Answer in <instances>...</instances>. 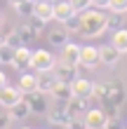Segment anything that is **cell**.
<instances>
[{
	"label": "cell",
	"mask_w": 127,
	"mask_h": 129,
	"mask_svg": "<svg viewBox=\"0 0 127 129\" xmlns=\"http://www.w3.org/2000/svg\"><path fill=\"white\" fill-rule=\"evenodd\" d=\"M104 17L101 10L96 7H87V10L80 12V26H78V33L85 35V38H99L106 28H104Z\"/></svg>",
	"instance_id": "1"
},
{
	"label": "cell",
	"mask_w": 127,
	"mask_h": 129,
	"mask_svg": "<svg viewBox=\"0 0 127 129\" xmlns=\"http://www.w3.org/2000/svg\"><path fill=\"white\" fill-rule=\"evenodd\" d=\"M108 82V99L104 103V108H120L127 99V87L122 80H106Z\"/></svg>",
	"instance_id": "2"
},
{
	"label": "cell",
	"mask_w": 127,
	"mask_h": 129,
	"mask_svg": "<svg viewBox=\"0 0 127 129\" xmlns=\"http://www.w3.org/2000/svg\"><path fill=\"white\" fill-rule=\"evenodd\" d=\"M54 63L57 56L47 49H35L31 52V59H28V68H33V71H49V68H54Z\"/></svg>",
	"instance_id": "3"
},
{
	"label": "cell",
	"mask_w": 127,
	"mask_h": 129,
	"mask_svg": "<svg viewBox=\"0 0 127 129\" xmlns=\"http://www.w3.org/2000/svg\"><path fill=\"white\" fill-rule=\"evenodd\" d=\"M26 101V106H28V110L33 113V115H42L45 110H47V103H45V94L42 92H28V94H24L21 96Z\"/></svg>",
	"instance_id": "4"
},
{
	"label": "cell",
	"mask_w": 127,
	"mask_h": 129,
	"mask_svg": "<svg viewBox=\"0 0 127 129\" xmlns=\"http://www.w3.org/2000/svg\"><path fill=\"white\" fill-rule=\"evenodd\" d=\"M64 108H66V113H68V117H83L85 110L89 108V99L71 96L68 101H64Z\"/></svg>",
	"instance_id": "5"
},
{
	"label": "cell",
	"mask_w": 127,
	"mask_h": 129,
	"mask_svg": "<svg viewBox=\"0 0 127 129\" xmlns=\"http://www.w3.org/2000/svg\"><path fill=\"white\" fill-rule=\"evenodd\" d=\"M104 120H106V110H104V108H87L85 115H83L85 129H101Z\"/></svg>",
	"instance_id": "6"
},
{
	"label": "cell",
	"mask_w": 127,
	"mask_h": 129,
	"mask_svg": "<svg viewBox=\"0 0 127 129\" xmlns=\"http://www.w3.org/2000/svg\"><path fill=\"white\" fill-rule=\"evenodd\" d=\"M45 115H47V120H49L52 124H57V127H66V124L71 122V117H68V113H66V108H64L61 101H59V106H54V108H49V106H47Z\"/></svg>",
	"instance_id": "7"
},
{
	"label": "cell",
	"mask_w": 127,
	"mask_h": 129,
	"mask_svg": "<svg viewBox=\"0 0 127 129\" xmlns=\"http://www.w3.org/2000/svg\"><path fill=\"white\" fill-rule=\"evenodd\" d=\"M78 66H85V68H96L99 66V47H92V45H85L80 47V63Z\"/></svg>",
	"instance_id": "8"
},
{
	"label": "cell",
	"mask_w": 127,
	"mask_h": 129,
	"mask_svg": "<svg viewBox=\"0 0 127 129\" xmlns=\"http://www.w3.org/2000/svg\"><path fill=\"white\" fill-rule=\"evenodd\" d=\"M21 89L19 87H14V85H3L0 87V106L3 108H10L12 103H17V101H21Z\"/></svg>",
	"instance_id": "9"
},
{
	"label": "cell",
	"mask_w": 127,
	"mask_h": 129,
	"mask_svg": "<svg viewBox=\"0 0 127 129\" xmlns=\"http://www.w3.org/2000/svg\"><path fill=\"white\" fill-rule=\"evenodd\" d=\"M59 61L68 63V66H78L80 63V45L75 42H64L61 45V59Z\"/></svg>",
	"instance_id": "10"
},
{
	"label": "cell",
	"mask_w": 127,
	"mask_h": 129,
	"mask_svg": "<svg viewBox=\"0 0 127 129\" xmlns=\"http://www.w3.org/2000/svg\"><path fill=\"white\" fill-rule=\"evenodd\" d=\"M78 66H68V63H64V61H59L57 59V63H54V78L57 80H64V82H73L78 78V71H75Z\"/></svg>",
	"instance_id": "11"
},
{
	"label": "cell",
	"mask_w": 127,
	"mask_h": 129,
	"mask_svg": "<svg viewBox=\"0 0 127 129\" xmlns=\"http://www.w3.org/2000/svg\"><path fill=\"white\" fill-rule=\"evenodd\" d=\"M47 94H52L57 99V101H68V99L73 96V92H71V82H64V80H54V85L49 87V92Z\"/></svg>",
	"instance_id": "12"
},
{
	"label": "cell",
	"mask_w": 127,
	"mask_h": 129,
	"mask_svg": "<svg viewBox=\"0 0 127 129\" xmlns=\"http://www.w3.org/2000/svg\"><path fill=\"white\" fill-rule=\"evenodd\" d=\"M71 92H73V96L92 99V80H87V78H75V80L71 82Z\"/></svg>",
	"instance_id": "13"
},
{
	"label": "cell",
	"mask_w": 127,
	"mask_h": 129,
	"mask_svg": "<svg viewBox=\"0 0 127 129\" xmlns=\"http://www.w3.org/2000/svg\"><path fill=\"white\" fill-rule=\"evenodd\" d=\"M28 59H31V49H28V45H21V47L14 49V56H12V68H17V71H24L28 68Z\"/></svg>",
	"instance_id": "14"
},
{
	"label": "cell",
	"mask_w": 127,
	"mask_h": 129,
	"mask_svg": "<svg viewBox=\"0 0 127 129\" xmlns=\"http://www.w3.org/2000/svg\"><path fill=\"white\" fill-rule=\"evenodd\" d=\"M120 52H118L113 45H104V47H99V61L106 63V66H115L118 61H120Z\"/></svg>",
	"instance_id": "15"
},
{
	"label": "cell",
	"mask_w": 127,
	"mask_h": 129,
	"mask_svg": "<svg viewBox=\"0 0 127 129\" xmlns=\"http://www.w3.org/2000/svg\"><path fill=\"white\" fill-rule=\"evenodd\" d=\"M33 14L38 19H42L45 24H49L54 19V14H52V0H38V3H33Z\"/></svg>",
	"instance_id": "16"
},
{
	"label": "cell",
	"mask_w": 127,
	"mask_h": 129,
	"mask_svg": "<svg viewBox=\"0 0 127 129\" xmlns=\"http://www.w3.org/2000/svg\"><path fill=\"white\" fill-rule=\"evenodd\" d=\"M7 115H10V120H17V122H24V120L31 115V110H28V106H26V101L21 99V101H17V103H12L10 108H7Z\"/></svg>",
	"instance_id": "17"
},
{
	"label": "cell",
	"mask_w": 127,
	"mask_h": 129,
	"mask_svg": "<svg viewBox=\"0 0 127 129\" xmlns=\"http://www.w3.org/2000/svg\"><path fill=\"white\" fill-rule=\"evenodd\" d=\"M73 12H75V10H73V5L68 3V0H59V3L52 5V14H54V19L59 21V24H61V21H66Z\"/></svg>",
	"instance_id": "18"
},
{
	"label": "cell",
	"mask_w": 127,
	"mask_h": 129,
	"mask_svg": "<svg viewBox=\"0 0 127 129\" xmlns=\"http://www.w3.org/2000/svg\"><path fill=\"white\" fill-rule=\"evenodd\" d=\"M35 78H38V92H42V94H47L49 87L54 85V80H57L52 68H49V71H38V73H35Z\"/></svg>",
	"instance_id": "19"
},
{
	"label": "cell",
	"mask_w": 127,
	"mask_h": 129,
	"mask_svg": "<svg viewBox=\"0 0 127 129\" xmlns=\"http://www.w3.org/2000/svg\"><path fill=\"white\" fill-rule=\"evenodd\" d=\"M104 28L106 31H118V28H125V14H120V12H111V14H106L104 17Z\"/></svg>",
	"instance_id": "20"
},
{
	"label": "cell",
	"mask_w": 127,
	"mask_h": 129,
	"mask_svg": "<svg viewBox=\"0 0 127 129\" xmlns=\"http://www.w3.org/2000/svg\"><path fill=\"white\" fill-rule=\"evenodd\" d=\"M111 45H113L120 54H127V28H118V31H113Z\"/></svg>",
	"instance_id": "21"
},
{
	"label": "cell",
	"mask_w": 127,
	"mask_h": 129,
	"mask_svg": "<svg viewBox=\"0 0 127 129\" xmlns=\"http://www.w3.org/2000/svg\"><path fill=\"white\" fill-rule=\"evenodd\" d=\"M19 89H21V94H28V92H35L38 89V78L35 75H28V73H24L19 78V85H17Z\"/></svg>",
	"instance_id": "22"
},
{
	"label": "cell",
	"mask_w": 127,
	"mask_h": 129,
	"mask_svg": "<svg viewBox=\"0 0 127 129\" xmlns=\"http://www.w3.org/2000/svg\"><path fill=\"white\" fill-rule=\"evenodd\" d=\"M47 40H49L52 47H61L64 42H68V31H66L64 26H61V28H54V31H49Z\"/></svg>",
	"instance_id": "23"
},
{
	"label": "cell",
	"mask_w": 127,
	"mask_h": 129,
	"mask_svg": "<svg viewBox=\"0 0 127 129\" xmlns=\"http://www.w3.org/2000/svg\"><path fill=\"white\" fill-rule=\"evenodd\" d=\"M14 28H17V33H19V38H21V42H24V45H31L33 40H38V35L33 33V28L28 26L26 21H24V24H19V26H14Z\"/></svg>",
	"instance_id": "24"
},
{
	"label": "cell",
	"mask_w": 127,
	"mask_h": 129,
	"mask_svg": "<svg viewBox=\"0 0 127 129\" xmlns=\"http://www.w3.org/2000/svg\"><path fill=\"white\" fill-rule=\"evenodd\" d=\"M92 96L99 99L101 103H106V99H108V82L106 80L104 82H92Z\"/></svg>",
	"instance_id": "25"
},
{
	"label": "cell",
	"mask_w": 127,
	"mask_h": 129,
	"mask_svg": "<svg viewBox=\"0 0 127 129\" xmlns=\"http://www.w3.org/2000/svg\"><path fill=\"white\" fill-rule=\"evenodd\" d=\"M61 26H64L68 33H78V26H80V12H73L66 21H61Z\"/></svg>",
	"instance_id": "26"
},
{
	"label": "cell",
	"mask_w": 127,
	"mask_h": 129,
	"mask_svg": "<svg viewBox=\"0 0 127 129\" xmlns=\"http://www.w3.org/2000/svg\"><path fill=\"white\" fill-rule=\"evenodd\" d=\"M101 129H122L120 113H111V115H106V120H104V127H101Z\"/></svg>",
	"instance_id": "27"
},
{
	"label": "cell",
	"mask_w": 127,
	"mask_h": 129,
	"mask_svg": "<svg viewBox=\"0 0 127 129\" xmlns=\"http://www.w3.org/2000/svg\"><path fill=\"white\" fill-rule=\"evenodd\" d=\"M5 45L7 47H12V49H17V47H21V38H19V33H17V28H12L10 33H5Z\"/></svg>",
	"instance_id": "28"
},
{
	"label": "cell",
	"mask_w": 127,
	"mask_h": 129,
	"mask_svg": "<svg viewBox=\"0 0 127 129\" xmlns=\"http://www.w3.org/2000/svg\"><path fill=\"white\" fill-rule=\"evenodd\" d=\"M14 12L21 14V17H31V14H33V3H31V0H24V3L14 5Z\"/></svg>",
	"instance_id": "29"
},
{
	"label": "cell",
	"mask_w": 127,
	"mask_h": 129,
	"mask_svg": "<svg viewBox=\"0 0 127 129\" xmlns=\"http://www.w3.org/2000/svg\"><path fill=\"white\" fill-rule=\"evenodd\" d=\"M12 56H14V49L7 47V45L3 42V45H0V63L10 66V63H12Z\"/></svg>",
	"instance_id": "30"
},
{
	"label": "cell",
	"mask_w": 127,
	"mask_h": 129,
	"mask_svg": "<svg viewBox=\"0 0 127 129\" xmlns=\"http://www.w3.org/2000/svg\"><path fill=\"white\" fill-rule=\"evenodd\" d=\"M26 24L33 28V33H35V35H40V33H42V26H45V21H42V19H38L35 14H31V17H26Z\"/></svg>",
	"instance_id": "31"
},
{
	"label": "cell",
	"mask_w": 127,
	"mask_h": 129,
	"mask_svg": "<svg viewBox=\"0 0 127 129\" xmlns=\"http://www.w3.org/2000/svg\"><path fill=\"white\" fill-rule=\"evenodd\" d=\"M108 12H120L125 14L127 12V0H108V7H106Z\"/></svg>",
	"instance_id": "32"
},
{
	"label": "cell",
	"mask_w": 127,
	"mask_h": 129,
	"mask_svg": "<svg viewBox=\"0 0 127 129\" xmlns=\"http://www.w3.org/2000/svg\"><path fill=\"white\" fill-rule=\"evenodd\" d=\"M68 3L73 5V10H75V12H83V10L89 7V0H68Z\"/></svg>",
	"instance_id": "33"
},
{
	"label": "cell",
	"mask_w": 127,
	"mask_h": 129,
	"mask_svg": "<svg viewBox=\"0 0 127 129\" xmlns=\"http://www.w3.org/2000/svg\"><path fill=\"white\" fill-rule=\"evenodd\" d=\"M66 129H85V122H83V117H71V122L66 124Z\"/></svg>",
	"instance_id": "34"
},
{
	"label": "cell",
	"mask_w": 127,
	"mask_h": 129,
	"mask_svg": "<svg viewBox=\"0 0 127 129\" xmlns=\"http://www.w3.org/2000/svg\"><path fill=\"white\" fill-rule=\"evenodd\" d=\"M10 122H12L10 115H7L5 110H0V129H7V127H10Z\"/></svg>",
	"instance_id": "35"
},
{
	"label": "cell",
	"mask_w": 127,
	"mask_h": 129,
	"mask_svg": "<svg viewBox=\"0 0 127 129\" xmlns=\"http://www.w3.org/2000/svg\"><path fill=\"white\" fill-rule=\"evenodd\" d=\"M89 7H96V10H106L108 0H89Z\"/></svg>",
	"instance_id": "36"
},
{
	"label": "cell",
	"mask_w": 127,
	"mask_h": 129,
	"mask_svg": "<svg viewBox=\"0 0 127 129\" xmlns=\"http://www.w3.org/2000/svg\"><path fill=\"white\" fill-rule=\"evenodd\" d=\"M3 85H7V78H5V73L0 71V87H3Z\"/></svg>",
	"instance_id": "37"
},
{
	"label": "cell",
	"mask_w": 127,
	"mask_h": 129,
	"mask_svg": "<svg viewBox=\"0 0 127 129\" xmlns=\"http://www.w3.org/2000/svg\"><path fill=\"white\" fill-rule=\"evenodd\" d=\"M19 3H24V0H10V5L14 7V5H19Z\"/></svg>",
	"instance_id": "38"
},
{
	"label": "cell",
	"mask_w": 127,
	"mask_h": 129,
	"mask_svg": "<svg viewBox=\"0 0 127 129\" xmlns=\"http://www.w3.org/2000/svg\"><path fill=\"white\" fill-rule=\"evenodd\" d=\"M3 42H5V33L0 31V45H3Z\"/></svg>",
	"instance_id": "39"
},
{
	"label": "cell",
	"mask_w": 127,
	"mask_h": 129,
	"mask_svg": "<svg viewBox=\"0 0 127 129\" xmlns=\"http://www.w3.org/2000/svg\"><path fill=\"white\" fill-rule=\"evenodd\" d=\"M0 24H3V14H0Z\"/></svg>",
	"instance_id": "40"
},
{
	"label": "cell",
	"mask_w": 127,
	"mask_h": 129,
	"mask_svg": "<svg viewBox=\"0 0 127 129\" xmlns=\"http://www.w3.org/2000/svg\"><path fill=\"white\" fill-rule=\"evenodd\" d=\"M21 129H31V127H21Z\"/></svg>",
	"instance_id": "41"
},
{
	"label": "cell",
	"mask_w": 127,
	"mask_h": 129,
	"mask_svg": "<svg viewBox=\"0 0 127 129\" xmlns=\"http://www.w3.org/2000/svg\"><path fill=\"white\" fill-rule=\"evenodd\" d=\"M31 3H38V0H31Z\"/></svg>",
	"instance_id": "42"
},
{
	"label": "cell",
	"mask_w": 127,
	"mask_h": 129,
	"mask_svg": "<svg viewBox=\"0 0 127 129\" xmlns=\"http://www.w3.org/2000/svg\"><path fill=\"white\" fill-rule=\"evenodd\" d=\"M125 14H127V12H125Z\"/></svg>",
	"instance_id": "43"
}]
</instances>
